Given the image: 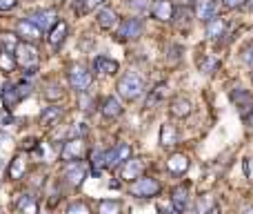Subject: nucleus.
Masks as SVG:
<instances>
[{"label": "nucleus", "mask_w": 253, "mask_h": 214, "mask_svg": "<svg viewBox=\"0 0 253 214\" xmlns=\"http://www.w3.org/2000/svg\"><path fill=\"white\" fill-rule=\"evenodd\" d=\"M115 89H118V94L124 101H136V98H140L144 92V80L136 72H127L118 80V87Z\"/></svg>", "instance_id": "obj_1"}, {"label": "nucleus", "mask_w": 253, "mask_h": 214, "mask_svg": "<svg viewBox=\"0 0 253 214\" xmlns=\"http://www.w3.org/2000/svg\"><path fill=\"white\" fill-rule=\"evenodd\" d=\"M160 190H162V185L153 176H140V179L131 181L129 185V194L138 196V199H153L160 194Z\"/></svg>", "instance_id": "obj_2"}, {"label": "nucleus", "mask_w": 253, "mask_h": 214, "mask_svg": "<svg viewBox=\"0 0 253 214\" xmlns=\"http://www.w3.org/2000/svg\"><path fill=\"white\" fill-rule=\"evenodd\" d=\"M67 78H69V85H71V89H76L78 94L87 92L91 85V80H93V76H91V72L85 67V65H71V67L67 69Z\"/></svg>", "instance_id": "obj_3"}, {"label": "nucleus", "mask_w": 253, "mask_h": 214, "mask_svg": "<svg viewBox=\"0 0 253 214\" xmlns=\"http://www.w3.org/2000/svg\"><path fill=\"white\" fill-rule=\"evenodd\" d=\"M127 159H131V145L129 143H118V145H114L111 150L105 152V167L107 170H115Z\"/></svg>", "instance_id": "obj_4"}, {"label": "nucleus", "mask_w": 253, "mask_h": 214, "mask_svg": "<svg viewBox=\"0 0 253 214\" xmlns=\"http://www.w3.org/2000/svg\"><path fill=\"white\" fill-rule=\"evenodd\" d=\"M16 63L20 67L29 69V67H38V49L34 47V43H20L14 52Z\"/></svg>", "instance_id": "obj_5"}, {"label": "nucleus", "mask_w": 253, "mask_h": 214, "mask_svg": "<svg viewBox=\"0 0 253 214\" xmlns=\"http://www.w3.org/2000/svg\"><path fill=\"white\" fill-rule=\"evenodd\" d=\"M87 152V145L82 138H69L65 145H62L60 150V160H65V163H73V160H80L82 156H85Z\"/></svg>", "instance_id": "obj_6"}, {"label": "nucleus", "mask_w": 253, "mask_h": 214, "mask_svg": "<svg viewBox=\"0 0 253 214\" xmlns=\"http://www.w3.org/2000/svg\"><path fill=\"white\" fill-rule=\"evenodd\" d=\"M144 31V25L140 18H124L118 27V38L120 40H136Z\"/></svg>", "instance_id": "obj_7"}, {"label": "nucleus", "mask_w": 253, "mask_h": 214, "mask_svg": "<svg viewBox=\"0 0 253 214\" xmlns=\"http://www.w3.org/2000/svg\"><path fill=\"white\" fill-rule=\"evenodd\" d=\"M31 23L38 27L40 31H49L53 27V25L58 23V14H56V9H36V11H31V14L27 16Z\"/></svg>", "instance_id": "obj_8"}, {"label": "nucleus", "mask_w": 253, "mask_h": 214, "mask_svg": "<svg viewBox=\"0 0 253 214\" xmlns=\"http://www.w3.org/2000/svg\"><path fill=\"white\" fill-rule=\"evenodd\" d=\"M144 167H147L144 159H127L122 163V170H120V179L131 183V181L140 179V176L144 174Z\"/></svg>", "instance_id": "obj_9"}, {"label": "nucleus", "mask_w": 253, "mask_h": 214, "mask_svg": "<svg viewBox=\"0 0 253 214\" xmlns=\"http://www.w3.org/2000/svg\"><path fill=\"white\" fill-rule=\"evenodd\" d=\"M16 34H18V38H23L24 43H38V40L43 38V31L29 18H23L16 23Z\"/></svg>", "instance_id": "obj_10"}, {"label": "nucleus", "mask_w": 253, "mask_h": 214, "mask_svg": "<svg viewBox=\"0 0 253 214\" xmlns=\"http://www.w3.org/2000/svg\"><path fill=\"white\" fill-rule=\"evenodd\" d=\"M65 183L69 185V187H80L82 183H85V179H87V170H85V165L82 163H78V160H73L71 165L65 170Z\"/></svg>", "instance_id": "obj_11"}, {"label": "nucleus", "mask_w": 253, "mask_h": 214, "mask_svg": "<svg viewBox=\"0 0 253 214\" xmlns=\"http://www.w3.org/2000/svg\"><path fill=\"white\" fill-rule=\"evenodd\" d=\"M67 31H69L67 23H65V20H58L51 29H49V36H47L49 47H51V49H60V45L65 43V38H67Z\"/></svg>", "instance_id": "obj_12"}, {"label": "nucleus", "mask_w": 253, "mask_h": 214, "mask_svg": "<svg viewBox=\"0 0 253 214\" xmlns=\"http://www.w3.org/2000/svg\"><path fill=\"white\" fill-rule=\"evenodd\" d=\"M171 203L178 214H184L189 210V187L186 185H178L171 192Z\"/></svg>", "instance_id": "obj_13"}, {"label": "nucleus", "mask_w": 253, "mask_h": 214, "mask_svg": "<svg viewBox=\"0 0 253 214\" xmlns=\"http://www.w3.org/2000/svg\"><path fill=\"white\" fill-rule=\"evenodd\" d=\"M16 210H18V214H38L40 212V203H38V199H36L34 194L24 192V194H20L18 201H16Z\"/></svg>", "instance_id": "obj_14"}, {"label": "nucleus", "mask_w": 253, "mask_h": 214, "mask_svg": "<svg viewBox=\"0 0 253 214\" xmlns=\"http://www.w3.org/2000/svg\"><path fill=\"white\" fill-rule=\"evenodd\" d=\"M189 167H191V160H189L186 154H171L167 159V172H171V174H176V176L184 174Z\"/></svg>", "instance_id": "obj_15"}, {"label": "nucleus", "mask_w": 253, "mask_h": 214, "mask_svg": "<svg viewBox=\"0 0 253 214\" xmlns=\"http://www.w3.org/2000/svg\"><path fill=\"white\" fill-rule=\"evenodd\" d=\"M191 112H193V105H191V101L184 96L173 98L171 105H169V114H171L173 118H186Z\"/></svg>", "instance_id": "obj_16"}, {"label": "nucleus", "mask_w": 253, "mask_h": 214, "mask_svg": "<svg viewBox=\"0 0 253 214\" xmlns=\"http://www.w3.org/2000/svg\"><path fill=\"white\" fill-rule=\"evenodd\" d=\"M93 69H96L98 74L114 76V74H118L120 65H118V60L109 58V56H96V58H93Z\"/></svg>", "instance_id": "obj_17"}, {"label": "nucleus", "mask_w": 253, "mask_h": 214, "mask_svg": "<svg viewBox=\"0 0 253 214\" xmlns=\"http://www.w3.org/2000/svg\"><path fill=\"white\" fill-rule=\"evenodd\" d=\"M231 101L240 107L242 118H247L249 116V109H253V96L247 92V89H238V92H233V94H231Z\"/></svg>", "instance_id": "obj_18"}, {"label": "nucleus", "mask_w": 253, "mask_h": 214, "mask_svg": "<svg viewBox=\"0 0 253 214\" xmlns=\"http://www.w3.org/2000/svg\"><path fill=\"white\" fill-rule=\"evenodd\" d=\"M62 107H58V105H49V107H45L43 112H40V125H45V127H53V125H58L60 123V118H62Z\"/></svg>", "instance_id": "obj_19"}, {"label": "nucleus", "mask_w": 253, "mask_h": 214, "mask_svg": "<svg viewBox=\"0 0 253 214\" xmlns=\"http://www.w3.org/2000/svg\"><path fill=\"white\" fill-rule=\"evenodd\" d=\"M0 96H2V103H5L7 109H14V107L23 101L18 85H14V83H7L5 87H2V92H0Z\"/></svg>", "instance_id": "obj_20"}, {"label": "nucleus", "mask_w": 253, "mask_h": 214, "mask_svg": "<svg viewBox=\"0 0 253 214\" xmlns=\"http://www.w3.org/2000/svg\"><path fill=\"white\" fill-rule=\"evenodd\" d=\"M173 11H176V9H173L171 0H158L156 5L151 7V16L156 20H162V23H164V20H171L173 18Z\"/></svg>", "instance_id": "obj_21"}, {"label": "nucleus", "mask_w": 253, "mask_h": 214, "mask_svg": "<svg viewBox=\"0 0 253 214\" xmlns=\"http://www.w3.org/2000/svg\"><path fill=\"white\" fill-rule=\"evenodd\" d=\"M7 174H9L11 181H20L24 174H27V159H24L23 154L14 156V160H11L9 167H7Z\"/></svg>", "instance_id": "obj_22"}, {"label": "nucleus", "mask_w": 253, "mask_h": 214, "mask_svg": "<svg viewBox=\"0 0 253 214\" xmlns=\"http://www.w3.org/2000/svg\"><path fill=\"white\" fill-rule=\"evenodd\" d=\"M215 9H218V2H215V0H198L196 2V16L202 20V23L213 18Z\"/></svg>", "instance_id": "obj_23"}, {"label": "nucleus", "mask_w": 253, "mask_h": 214, "mask_svg": "<svg viewBox=\"0 0 253 214\" xmlns=\"http://www.w3.org/2000/svg\"><path fill=\"white\" fill-rule=\"evenodd\" d=\"M98 25H100V29H114L115 25H118V14H115L111 7H102L100 11H98Z\"/></svg>", "instance_id": "obj_24"}, {"label": "nucleus", "mask_w": 253, "mask_h": 214, "mask_svg": "<svg viewBox=\"0 0 253 214\" xmlns=\"http://www.w3.org/2000/svg\"><path fill=\"white\" fill-rule=\"evenodd\" d=\"M100 112L105 118H118L120 114H122V105H120V101L115 96H107L105 101H102Z\"/></svg>", "instance_id": "obj_25"}, {"label": "nucleus", "mask_w": 253, "mask_h": 214, "mask_svg": "<svg viewBox=\"0 0 253 214\" xmlns=\"http://www.w3.org/2000/svg\"><path fill=\"white\" fill-rule=\"evenodd\" d=\"M160 145L162 147H176L178 145V130L171 123H164L160 127Z\"/></svg>", "instance_id": "obj_26"}, {"label": "nucleus", "mask_w": 253, "mask_h": 214, "mask_svg": "<svg viewBox=\"0 0 253 214\" xmlns=\"http://www.w3.org/2000/svg\"><path fill=\"white\" fill-rule=\"evenodd\" d=\"M225 20L218 18V16H213L211 20H207V36H209L211 40H218L220 36H225Z\"/></svg>", "instance_id": "obj_27"}, {"label": "nucleus", "mask_w": 253, "mask_h": 214, "mask_svg": "<svg viewBox=\"0 0 253 214\" xmlns=\"http://www.w3.org/2000/svg\"><path fill=\"white\" fill-rule=\"evenodd\" d=\"M167 92H169L167 83H158L156 87L149 92V96H147V107H156L158 103H162L164 98H167Z\"/></svg>", "instance_id": "obj_28"}, {"label": "nucleus", "mask_w": 253, "mask_h": 214, "mask_svg": "<svg viewBox=\"0 0 253 214\" xmlns=\"http://www.w3.org/2000/svg\"><path fill=\"white\" fill-rule=\"evenodd\" d=\"M173 18H178L176 20V27L180 31H189V29H191V11H189V9H184V7H182V9L173 11Z\"/></svg>", "instance_id": "obj_29"}, {"label": "nucleus", "mask_w": 253, "mask_h": 214, "mask_svg": "<svg viewBox=\"0 0 253 214\" xmlns=\"http://www.w3.org/2000/svg\"><path fill=\"white\" fill-rule=\"evenodd\" d=\"M98 214H122V203L115 199H105L98 203Z\"/></svg>", "instance_id": "obj_30"}, {"label": "nucleus", "mask_w": 253, "mask_h": 214, "mask_svg": "<svg viewBox=\"0 0 253 214\" xmlns=\"http://www.w3.org/2000/svg\"><path fill=\"white\" fill-rule=\"evenodd\" d=\"M16 56L11 52H5V49H0V72L2 74H11L16 69Z\"/></svg>", "instance_id": "obj_31"}, {"label": "nucleus", "mask_w": 253, "mask_h": 214, "mask_svg": "<svg viewBox=\"0 0 253 214\" xmlns=\"http://www.w3.org/2000/svg\"><path fill=\"white\" fill-rule=\"evenodd\" d=\"M107 0H78V5H76V11L78 14H89V11L98 9V7H105Z\"/></svg>", "instance_id": "obj_32"}, {"label": "nucleus", "mask_w": 253, "mask_h": 214, "mask_svg": "<svg viewBox=\"0 0 253 214\" xmlns=\"http://www.w3.org/2000/svg\"><path fill=\"white\" fill-rule=\"evenodd\" d=\"M218 65H220L218 58H213V56H202V60L198 63V67H200L202 74H213L215 69H218Z\"/></svg>", "instance_id": "obj_33"}, {"label": "nucleus", "mask_w": 253, "mask_h": 214, "mask_svg": "<svg viewBox=\"0 0 253 214\" xmlns=\"http://www.w3.org/2000/svg\"><path fill=\"white\" fill-rule=\"evenodd\" d=\"M0 43H2V49H5V52H11V54H14L16 47L20 45L16 34H0Z\"/></svg>", "instance_id": "obj_34"}, {"label": "nucleus", "mask_w": 253, "mask_h": 214, "mask_svg": "<svg viewBox=\"0 0 253 214\" xmlns=\"http://www.w3.org/2000/svg\"><path fill=\"white\" fill-rule=\"evenodd\" d=\"M65 214H91V210L85 201H73V203L67 205V212Z\"/></svg>", "instance_id": "obj_35"}, {"label": "nucleus", "mask_w": 253, "mask_h": 214, "mask_svg": "<svg viewBox=\"0 0 253 214\" xmlns=\"http://www.w3.org/2000/svg\"><path fill=\"white\" fill-rule=\"evenodd\" d=\"M45 98H47V101H58V98H62V87L58 83H49L47 87H45Z\"/></svg>", "instance_id": "obj_36"}, {"label": "nucleus", "mask_w": 253, "mask_h": 214, "mask_svg": "<svg viewBox=\"0 0 253 214\" xmlns=\"http://www.w3.org/2000/svg\"><path fill=\"white\" fill-rule=\"evenodd\" d=\"M89 132V127L85 125V123H76V125L69 130V138H82Z\"/></svg>", "instance_id": "obj_37"}, {"label": "nucleus", "mask_w": 253, "mask_h": 214, "mask_svg": "<svg viewBox=\"0 0 253 214\" xmlns=\"http://www.w3.org/2000/svg\"><path fill=\"white\" fill-rule=\"evenodd\" d=\"M240 58H242V63H244V65L253 67V43H251V45H247V47L242 49V56H240Z\"/></svg>", "instance_id": "obj_38"}, {"label": "nucleus", "mask_w": 253, "mask_h": 214, "mask_svg": "<svg viewBox=\"0 0 253 214\" xmlns=\"http://www.w3.org/2000/svg\"><path fill=\"white\" fill-rule=\"evenodd\" d=\"M249 0H225V7L227 9H240V7H244Z\"/></svg>", "instance_id": "obj_39"}, {"label": "nucleus", "mask_w": 253, "mask_h": 214, "mask_svg": "<svg viewBox=\"0 0 253 214\" xmlns=\"http://www.w3.org/2000/svg\"><path fill=\"white\" fill-rule=\"evenodd\" d=\"M244 174H247V179L253 183V156L244 160Z\"/></svg>", "instance_id": "obj_40"}, {"label": "nucleus", "mask_w": 253, "mask_h": 214, "mask_svg": "<svg viewBox=\"0 0 253 214\" xmlns=\"http://www.w3.org/2000/svg\"><path fill=\"white\" fill-rule=\"evenodd\" d=\"M18 5V0H0V11H11Z\"/></svg>", "instance_id": "obj_41"}, {"label": "nucleus", "mask_w": 253, "mask_h": 214, "mask_svg": "<svg viewBox=\"0 0 253 214\" xmlns=\"http://www.w3.org/2000/svg\"><path fill=\"white\" fill-rule=\"evenodd\" d=\"M129 5L134 7L136 11H147V7H149L147 2H140V0H129Z\"/></svg>", "instance_id": "obj_42"}, {"label": "nucleus", "mask_w": 253, "mask_h": 214, "mask_svg": "<svg viewBox=\"0 0 253 214\" xmlns=\"http://www.w3.org/2000/svg\"><path fill=\"white\" fill-rule=\"evenodd\" d=\"M202 214H222V210H220V205H211V208L205 210Z\"/></svg>", "instance_id": "obj_43"}, {"label": "nucleus", "mask_w": 253, "mask_h": 214, "mask_svg": "<svg viewBox=\"0 0 253 214\" xmlns=\"http://www.w3.org/2000/svg\"><path fill=\"white\" fill-rule=\"evenodd\" d=\"M240 214H253V203H247L240 208Z\"/></svg>", "instance_id": "obj_44"}, {"label": "nucleus", "mask_w": 253, "mask_h": 214, "mask_svg": "<svg viewBox=\"0 0 253 214\" xmlns=\"http://www.w3.org/2000/svg\"><path fill=\"white\" fill-rule=\"evenodd\" d=\"M0 214H5V212H2V208H0Z\"/></svg>", "instance_id": "obj_45"}, {"label": "nucleus", "mask_w": 253, "mask_h": 214, "mask_svg": "<svg viewBox=\"0 0 253 214\" xmlns=\"http://www.w3.org/2000/svg\"><path fill=\"white\" fill-rule=\"evenodd\" d=\"M251 11H253V2H251Z\"/></svg>", "instance_id": "obj_46"}, {"label": "nucleus", "mask_w": 253, "mask_h": 214, "mask_svg": "<svg viewBox=\"0 0 253 214\" xmlns=\"http://www.w3.org/2000/svg\"><path fill=\"white\" fill-rule=\"evenodd\" d=\"M0 49H2V43H0Z\"/></svg>", "instance_id": "obj_47"}, {"label": "nucleus", "mask_w": 253, "mask_h": 214, "mask_svg": "<svg viewBox=\"0 0 253 214\" xmlns=\"http://www.w3.org/2000/svg\"><path fill=\"white\" fill-rule=\"evenodd\" d=\"M251 78H253V74H251Z\"/></svg>", "instance_id": "obj_48"}]
</instances>
